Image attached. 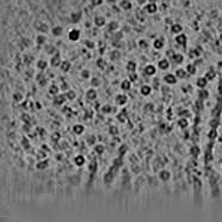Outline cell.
<instances>
[{
    "instance_id": "cell-60",
    "label": "cell",
    "mask_w": 222,
    "mask_h": 222,
    "mask_svg": "<svg viewBox=\"0 0 222 222\" xmlns=\"http://www.w3.org/2000/svg\"><path fill=\"white\" fill-rule=\"evenodd\" d=\"M135 1H136L138 5H141V6H144V5L148 2V0H135Z\"/></svg>"
},
{
    "instance_id": "cell-58",
    "label": "cell",
    "mask_w": 222,
    "mask_h": 222,
    "mask_svg": "<svg viewBox=\"0 0 222 222\" xmlns=\"http://www.w3.org/2000/svg\"><path fill=\"white\" fill-rule=\"evenodd\" d=\"M165 23H166L167 25H172V24H173V19H172L171 17H166V18H165Z\"/></svg>"
},
{
    "instance_id": "cell-37",
    "label": "cell",
    "mask_w": 222,
    "mask_h": 222,
    "mask_svg": "<svg viewBox=\"0 0 222 222\" xmlns=\"http://www.w3.org/2000/svg\"><path fill=\"white\" fill-rule=\"evenodd\" d=\"M102 112L103 114H105V115H109L110 112H112L114 111V108L110 105V104H104V105H102Z\"/></svg>"
},
{
    "instance_id": "cell-44",
    "label": "cell",
    "mask_w": 222,
    "mask_h": 222,
    "mask_svg": "<svg viewBox=\"0 0 222 222\" xmlns=\"http://www.w3.org/2000/svg\"><path fill=\"white\" fill-rule=\"evenodd\" d=\"M127 152H128V146H127V144H121V146L118 147V155H120V157L126 155Z\"/></svg>"
},
{
    "instance_id": "cell-47",
    "label": "cell",
    "mask_w": 222,
    "mask_h": 222,
    "mask_svg": "<svg viewBox=\"0 0 222 222\" xmlns=\"http://www.w3.org/2000/svg\"><path fill=\"white\" fill-rule=\"evenodd\" d=\"M12 97H13V100H14L16 103H20V102L23 100V98H24V97H23V94H22V93H19V92L13 93V96H12Z\"/></svg>"
},
{
    "instance_id": "cell-10",
    "label": "cell",
    "mask_w": 222,
    "mask_h": 222,
    "mask_svg": "<svg viewBox=\"0 0 222 222\" xmlns=\"http://www.w3.org/2000/svg\"><path fill=\"white\" fill-rule=\"evenodd\" d=\"M175 41H176V43H177L178 45L185 48V47L187 45V36H186L184 32L178 34V35H176V37H175Z\"/></svg>"
},
{
    "instance_id": "cell-35",
    "label": "cell",
    "mask_w": 222,
    "mask_h": 222,
    "mask_svg": "<svg viewBox=\"0 0 222 222\" xmlns=\"http://www.w3.org/2000/svg\"><path fill=\"white\" fill-rule=\"evenodd\" d=\"M108 29L110 32H116L120 29V24L117 22H110V23H108Z\"/></svg>"
},
{
    "instance_id": "cell-55",
    "label": "cell",
    "mask_w": 222,
    "mask_h": 222,
    "mask_svg": "<svg viewBox=\"0 0 222 222\" xmlns=\"http://www.w3.org/2000/svg\"><path fill=\"white\" fill-rule=\"evenodd\" d=\"M120 57H121V53H120L118 50H115V51L111 53V60H114V59H120Z\"/></svg>"
},
{
    "instance_id": "cell-18",
    "label": "cell",
    "mask_w": 222,
    "mask_h": 222,
    "mask_svg": "<svg viewBox=\"0 0 222 222\" xmlns=\"http://www.w3.org/2000/svg\"><path fill=\"white\" fill-rule=\"evenodd\" d=\"M152 91H153V86H151V85H148V84H144V85H142V86L140 87V93H141V96H143V97L151 96Z\"/></svg>"
},
{
    "instance_id": "cell-42",
    "label": "cell",
    "mask_w": 222,
    "mask_h": 222,
    "mask_svg": "<svg viewBox=\"0 0 222 222\" xmlns=\"http://www.w3.org/2000/svg\"><path fill=\"white\" fill-rule=\"evenodd\" d=\"M93 149H94V152L97 153V154H103L104 153V151H105V147L102 144V143H98V144H94V147H93Z\"/></svg>"
},
{
    "instance_id": "cell-52",
    "label": "cell",
    "mask_w": 222,
    "mask_h": 222,
    "mask_svg": "<svg viewBox=\"0 0 222 222\" xmlns=\"http://www.w3.org/2000/svg\"><path fill=\"white\" fill-rule=\"evenodd\" d=\"M109 132H110V134L112 135V136H116V135H118V128L117 127H115V126H111L110 128H109Z\"/></svg>"
},
{
    "instance_id": "cell-9",
    "label": "cell",
    "mask_w": 222,
    "mask_h": 222,
    "mask_svg": "<svg viewBox=\"0 0 222 222\" xmlns=\"http://www.w3.org/2000/svg\"><path fill=\"white\" fill-rule=\"evenodd\" d=\"M158 178H159L160 181L167 183V181L171 180L172 175H171V172H170L169 170H161V171H159V173H158Z\"/></svg>"
},
{
    "instance_id": "cell-40",
    "label": "cell",
    "mask_w": 222,
    "mask_h": 222,
    "mask_svg": "<svg viewBox=\"0 0 222 222\" xmlns=\"http://www.w3.org/2000/svg\"><path fill=\"white\" fill-rule=\"evenodd\" d=\"M65 96H66L67 100H74V99L77 98V93H75L73 90H68V91L65 93Z\"/></svg>"
},
{
    "instance_id": "cell-19",
    "label": "cell",
    "mask_w": 222,
    "mask_h": 222,
    "mask_svg": "<svg viewBox=\"0 0 222 222\" xmlns=\"http://www.w3.org/2000/svg\"><path fill=\"white\" fill-rule=\"evenodd\" d=\"M50 32L54 37H61L63 35V28L61 25H55L50 29Z\"/></svg>"
},
{
    "instance_id": "cell-6",
    "label": "cell",
    "mask_w": 222,
    "mask_h": 222,
    "mask_svg": "<svg viewBox=\"0 0 222 222\" xmlns=\"http://www.w3.org/2000/svg\"><path fill=\"white\" fill-rule=\"evenodd\" d=\"M128 96L126 94V93H117L116 96H115V103L118 105V106H124V105H127V103H128Z\"/></svg>"
},
{
    "instance_id": "cell-14",
    "label": "cell",
    "mask_w": 222,
    "mask_h": 222,
    "mask_svg": "<svg viewBox=\"0 0 222 222\" xmlns=\"http://www.w3.org/2000/svg\"><path fill=\"white\" fill-rule=\"evenodd\" d=\"M118 7L123 11H130L133 8V2H132V0H120Z\"/></svg>"
},
{
    "instance_id": "cell-43",
    "label": "cell",
    "mask_w": 222,
    "mask_h": 222,
    "mask_svg": "<svg viewBox=\"0 0 222 222\" xmlns=\"http://www.w3.org/2000/svg\"><path fill=\"white\" fill-rule=\"evenodd\" d=\"M137 45H138V48H140V49H147V48L149 47L148 41H147V40H144V38L138 40V41H137Z\"/></svg>"
},
{
    "instance_id": "cell-17",
    "label": "cell",
    "mask_w": 222,
    "mask_h": 222,
    "mask_svg": "<svg viewBox=\"0 0 222 222\" xmlns=\"http://www.w3.org/2000/svg\"><path fill=\"white\" fill-rule=\"evenodd\" d=\"M175 74L177 75V78L179 80H184V79H186L187 78V75H189V73H187V71H186V68H183V67H179L176 69V72H175Z\"/></svg>"
},
{
    "instance_id": "cell-30",
    "label": "cell",
    "mask_w": 222,
    "mask_h": 222,
    "mask_svg": "<svg viewBox=\"0 0 222 222\" xmlns=\"http://www.w3.org/2000/svg\"><path fill=\"white\" fill-rule=\"evenodd\" d=\"M96 66H97V68H99L100 71H104V69H106V67H108V62H106L103 57H99V59L96 61Z\"/></svg>"
},
{
    "instance_id": "cell-5",
    "label": "cell",
    "mask_w": 222,
    "mask_h": 222,
    "mask_svg": "<svg viewBox=\"0 0 222 222\" xmlns=\"http://www.w3.org/2000/svg\"><path fill=\"white\" fill-rule=\"evenodd\" d=\"M158 69H159L158 66H155V65H153V63H148V65L144 66L143 73H144L147 77H154V75L157 74Z\"/></svg>"
},
{
    "instance_id": "cell-38",
    "label": "cell",
    "mask_w": 222,
    "mask_h": 222,
    "mask_svg": "<svg viewBox=\"0 0 222 222\" xmlns=\"http://www.w3.org/2000/svg\"><path fill=\"white\" fill-rule=\"evenodd\" d=\"M36 29L38 30V32H42V34H45L49 30V28L45 23H38V25H36Z\"/></svg>"
},
{
    "instance_id": "cell-12",
    "label": "cell",
    "mask_w": 222,
    "mask_h": 222,
    "mask_svg": "<svg viewBox=\"0 0 222 222\" xmlns=\"http://www.w3.org/2000/svg\"><path fill=\"white\" fill-rule=\"evenodd\" d=\"M158 68L159 69H161V71H167L169 68H170V66H171V63H170V60L167 59V57H163V59H160L159 61H158Z\"/></svg>"
},
{
    "instance_id": "cell-15",
    "label": "cell",
    "mask_w": 222,
    "mask_h": 222,
    "mask_svg": "<svg viewBox=\"0 0 222 222\" xmlns=\"http://www.w3.org/2000/svg\"><path fill=\"white\" fill-rule=\"evenodd\" d=\"M73 163H74V165H75L77 167H83V166L86 164V158H85L84 155H81V154H78V155L74 157Z\"/></svg>"
},
{
    "instance_id": "cell-26",
    "label": "cell",
    "mask_w": 222,
    "mask_h": 222,
    "mask_svg": "<svg viewBox=\"0 0 222 222\" xmlns=\"http://www.w3.org/2000/svg\"><path fill=\"white\" fill-rule=\"evenodd\" d=\"M171 60H172L176 65H181V63L184 62L185 57H184V55H183V54H180V53H175V54L172 55Z\"/></svg>"
},
{
    "instance_id": "cell-2",
    "label": "cell",
    "mask_w": 222,
    "mask_h": 222,
    "mask_svg": "<svg viewBox=\"0 0 222 222\" xmlns=\"http://www.w3.org/2000/svg\"><path fill=\"white\" fill-rule=\"evenodd\" d=\"M83 17H84L83 11H80V10L73 11V12H71V14H69V22H71L72 24H78V23H80V22L83 20Z\"/></svg>"
},
{
    "instance_id": "cell-59",
    "label": "cell",
    "mask_w": 222,
    "mask_h": 222,
    "mask_svg": "<svg viewBox=\"0 0 222 222\" xmlns=\"http://www.w3.org/2000/svg\"><path fill=\"white\" fill-rule=\"evenodd\" d=\"M216 124H217V122H216L215 120H211V121L209 122V126H210L213 129H216Z\"/></svg>"
},
{
    "instance_id": "cell-23",
    "label": "cell",
    "mask_w": 222,
    "mask_h": 222,
    "mask_svg": "<svg viewBox=\"0 0 222 222\" xmlns=\"http://www.w3.org/2000/svg\"><path fill=\"white\" fill-rule=\"evenodd\" d=\"M63 73H67V72H69L71 69H72V63H71V61H68V60H62V62H61V65H60V67H59Z\"/></svg>"
},
{
    "instance_id": "cell-46",
    "label": "cell",
    "mask_w": 222,
    "mask_h": 222,
    "mask_svg": "<svg viewBox=\"0 0 222 222\" xmlns=\"http://www.w3.org/2000/svg\"><path fill=\"white\" fill-rule=\"evenodd\" d=\"M208 96H209V93H208V91L205 89H199L198 91V97L199 98H202V99H207L208 98Z\"/></svg>"
},
{
    "instance_id": "cell-56",
    "label": "cell",
    "mask_w": 222,
    "mask_h": 222,
    "mask_svg": "<svg viewBox=\"0 0 222 222\" xmlns=\"http://www.w3.org/2000/svg\"><path fill=\"white\" fill-rule=\"evenodd\" d=\"M84 44L86 45L89 49H92L93 47H94V43L93 42H91V40H85V42H84Z\"/></svg>"
},
{
    "instance_id": "cell-39",
    "label": "cell",
    "mask_w": 222,
    "mask_h": 222,
    "mask_svg": "<svg viewBox=\"0 0 222 222\" xmlns=\"http://www.w3.org/2000/svg\"><path fill=\"white\" fill-rule=\"evenodd\" d=\"M205 78H207L209 81H210V80H214V79L216 78V72H215V69H209V71H207Z\"/></svg>"
},
{
    "instance_id": "cell-31",
    "label": "cell",
    "mask_w": 222,
    "mask_h": 222,
    "mask_svg": "<svg viewBox=\"0 0 222 222\" xmlns=\"http://www.w3.org/2000/svg\"><path fill=\"white\" fill-rule=\"evenodd\" d=\"M66 100H67V98H66L65 94H57V96H55L54 104H55V105H62Z\"/></svg>"
},
{
    "instance_id": "cell-54",
    "label": "cell",
    "mask_w": 222,
    "mask_h": 222,
    "mask_svg": "<svg viewBox=\"0 0 222 222\" xmlns=\"http://www.w3.org/2000/svg\"><path fill=\"white\" fill-rule=\"evenodd\" d=\"M160 89H161V93H163V94H169V93L171 92L170 85H167V84H166V86H161Z\"/></svg>"
},
{
    "instance_id": "cell-49",
    "label": "cell",
    "mask_w": 222,
    "mask_h": 222,
    "mask_svg": "<svg viewBox=\"0 0 222 222\" xmlns=\"http://www.w3.org/2000/svg\"><path fill=\"white\" fill-rule=\"evenodd\" d=\"M104 4V0H90V5L92 7H99Z\"/></svg>"
},
{
    "instance_id": "cell-57",
    "label": "cell",
    "mask_w": 222,
    "mask_h": 222,
    "mask_svg": "<svg viewBox=\"0 0 222 222\" xmlns=\"http://www.w3.org/2000/svg\"><path fill=\"white\" fill-rule=\"evenodd\" d=\"M153 89H157V87H159V84H160V80H159V78H154L153 79Z\"/></svg>"
},
{
    "instance_id": "cell-62",
    "label": "cell",
    "mask_w": 222,
    "mask_h": 222,
    "mask_svg": "<svg viewBox=\"0 0 222 222\" xmlns=\"http://www.w3.org/2000/svg\"><path fill=\"white\" fill-rule=\"evenodd\" d=\"M36 106H37V109H38V110H40V109H42V108H41V104H40V103H36Z\"/></svg>"
},
{
    "instance_id": "cell-53",
    "label": "cell",
    "mask_w": 222,
    "mask_h": 222,
    "mask_svg": "<svg viewBox=\"0 0 222 222\" xmlns=\"http://www.w3.org/2000/svg\"><path fill=\"white\" fill-rule=\"evenodd\" d=\"M144 110L148 112H152L154 110V104L153 103H146L144 104Z\"/></svg>"
},
{
    "instance_id": "cell-34",
    "label": "cell",
    "mask_w": 222,
    "mask_h": 222,
    "mask_svg": "<svg viewBox=\"0 0 222 222\" xmlns=\"http://www.w3.org/2000/svg\"><path fill=\"white\" fill-rule=\"evenodd\" d=\"M185 68H186V71H187L189 75H195V74L197 73V67H196V65H195V63H187Z\"/></svg>"
},
{
    "instance_id": "cell-33",
    "label": "cell",
    "mask_w": 222,
    "mask_h": 222,
    "mask_svg": "<svg viewBox=\"0 0 222 222\" xmlns=\"http://www.w3.org/2000/svg\"><path fill=\"white\" fill-rule=\"evenodd\" d=\"M47 67H48V61H45V60H38L37 63H36V68H37L40 72L45 71Z\"/></svg>"
},
{
    "instance_id": "cell-25",
    "label": "cell",
    "mask_w": 222,
    "mask_h": 222,
    "mask_svg": "<svg viewBox=\"0 0 222 222\" xmlns=\"http://www.w3.org/2000/svg\"><path fill=\"white\" fill-rule=\"evenodd\" d=\"M126 69H127V72H128V73L136 72V69H137V63H136V61H134V60H129V61L126 63Z\"/></svg>"
},
{
    "instance_id": "cell-8",
    "label": "cell",
    "mask_w": 222,
    "mask_h": 222,
    "mask_svg": "<svg viewBox=\"0 0 222 222\" xmlns=\"http://www.w3.org/2000/svg\"><path fill=\"white\" fill-rule=\"evenodd\" d=\"M93 25L97 28H104L108 25V20L104 16H96L93 18Z\"/></svg>"
},
{
    "instance_id": "cell-48",
    "label": "cell",
    "mask_w": 222,
    "mask_h": 222,
    "mask_svg": "<svg viewBox=\"0 0 222 222\" xmlns=\"http://www.w3.org/2000/svg\"><path fill=\"white\" fill-rule=\"evenodd\" d=\"M80 77H81V78H83V79H85V80H86V79H91V72H90L89 69H83V71H81V73H80Z\"/></svg>"
},
{
    "instance_id": "cell-28",
    "label": "cell",
    "mask_w": 222,
    "mask_h": 222,
    "mask_svg": "<svg viewBox=\"0 0 222 222\" xmlns=\"http://www.w3.org/2000/svg\"><path fill=\"white\" fill-rule=\"evenodd\" d=\"M48 166H49V163H48V160H45V159L38 160L37 164H36V169H37L38 171H44V170L48 169Z\"/></svg>"
},
{
    "instance_id": "cell-13",
    "label": "cell",
    "mask_w": 222,
    "mask_h": 222,
    "mask_svg": "<svg viewBox=\"0 0 222 222\" xmlns=\"http://www.w3.org/2000/svg\"><path fill=\"white\" fill-rule=\"evenodd\" d=\"M35 42H36V44L38 45V47H44V45L48 43V37H47L45 34L40 32V34L35 37Z\"/></svg>"
},
{
    "instance_id": "cell-22",
    "label": "cell",
    "mask_w": 222,
    "mask_h": 222,
    "mask_svg": "<svg viewBox=\"0 0 222 222\" xmlns=\"http://www.w3.org/2000/svg\"><path fill=\"white\" fill-rule=\"evenodd\" d=\"M132 81L129 80V79H124V80H122L121 81V84H120V89L122 90L123 92H128V91H130L132 90Z\"/></svg>"
},
{
    "instance_id": "cell-51",
    "label": "cell",
    "mask_w": 222,
    "mask_h": 222,
    "mask_svg": "<svg viewBox=\"0 0 222 222\" xmlns=\"http://www.w3.org/2000/svg\"><path fill=\"white\" fill-rule=\"evenodd\" d=\"M128 79H129L132 83H135V81H137V79H138V74H137L136 72L129 73V75H128Z\"/></svg>"
},
{
    "instance_id": "cell-27",
    "label": "cell",
    "mask_w": 222,
    "mask_h": 222,
    "mask_svg": "<svg viewBox=\"0 0 222 222\" xmlns=\"http://www.w3.org/2000/svg\"><path fill=\"white\" fill-rule=\"evenodd\" d=\"M177 126L180 129H186L189 127V120L186 117H179L177 121Z\"/></svg>"
},
{
    "instance_id": "cell-1",
    "label": "cell",
    "mask_w": 222,
    "mask_h": 222,
    "mask_svg": "<svg viewBox=\"0 0 222 222\" xmlns=\"http://www.w3.org/2000/svg\"><path fill=\"white\" fill-rule=\"evenodd\" d=\"M67 37H68V40L71 42H78L81 38V30L80 29H77V28H72L68 31Z\"/></svg>"
},
{
    "instance_id": "cell-50",
    "label": "cell",
    "mask_w": 222,
    "mask_h": 222,
    "mask_svg": "<svg viewBox=\"0 0 222 222\" xmlns=\"http://www.w3.org/2000/svg\"><path fill=\"white\" fill-rule=\"evenodd\" d=\"M217 132H216V129H210V132L208 133V137H209V140H215V138H217Z\"/></svg>"
},
{
    "instance_id": "cell-7",
    "label": "cell",
    "mask_w": 222,
    "mask_h": 222,
    "mask_svg": "<svg viewBox=\"0 0 222 222\" xmlns=\"http://www.w3.org/2000/svg\"><path fill=\"white\" fill-rule=\"evenodd\" d=\"M61 62H62V59H61L60 53H56V54L51 55V57H50V60H49V65H50L51 67H54V68L60 67Z\"/></svg>"
},
{
    "instance_id": "cell-32",
    "label": "cell",
    "mask_w": 222,
    "mask_h": 222,
    "mask_svg": "<svg viewBox=\"0 0 222 222\" xmlns=\"http://www.w3.org/2000/svg\"><path fill=\"white\" fill-rule=\"evenodd\" d=\"M73 133L75 134V135H81V134H84V132H85V127L83 126V124H74L73 126Z\"/></svg>"
},
{
    "instance_id": "cell-16",
    "label": "cell",
    "mask_w": 222,
    "mask_h": 222,
    "mask_svg": "<svg viewBox=\"0 0 222 222\" xmlns=\"http://www.w3.org/2000/svg\"><path fill=\"white\" fill-rule=\"evenodd\" d=\"M85 97H86V99L87 100H96L97 98H98V92H97V90L94 89V87H91L86 91V93H85Z\"/></svg>"
},
{
    "instance_id": "cell-20",
    "label": "cell",
    "mask_w": 222,
    "mask_h": 222,
    "mask_svg": "<svg viewBox=\"0 0 222 222\" xmlns=\"http://www.w3.org/2000/svg\"><path fill=\"white\" fill-rule=\"evenodd\" d=\"M208 81H209V80L205 78V75H204V77L197 78V79H196V86H197V89H205L207 85H208Z\"/></svg>"
},
{
    "instance_id": "cell-21",
    "label": "cell",
    "mask_w": 222,
    "mask_h": 222,
    "mask_svg": "<svg viewBox=\"0 0 222 222\" xmlns=\"http://www.w3.org/2000/svg\"><path fill=\"white\" fill-rule=\"evenodd\" d=\"M43 50H44V53L47 55H54V54H56V53H59L57 51V48L55 47L54 44H49V43H47V44L43 47Z\"/></svg>"
},
{
    "instance_id": "cell-63",
    "label": "cell",
    "mask_w": 222,
    "mask_h": 222,
    "mask_svg": "<svg viewBox=\"0 0 222 222\" xmlns=\"http://www.w3.org/2000/svg\"><path fill=\"white\" fill-rule=\"evenodd\" d=\"M148 2H159V0H148Z\"/></svg>"
},
{
    "instance_id": "cell-29",
    "label": "cell",
    "mask_w": 222,
    "mask_h": 222,
    "mask_svg": "<svg viewBox=\"0 0 222 222\" xmlns=\"http://www.w3.org/2000/svg\"><path fill=\"white\" fill-rule=\"evenodd\" d=\"M48 93L51 94V96H57L60 93V86H57L56 84H51L49 87H48Z\"/></svg>"
},
{
    "instance_id": "cell-41",
    "label": "cell",
    "mask_w": 222,
    "mask_h": 222,
    "mask_svg": "<svg viewBox=\"0 0 222 222\" xmlns=\"http://www.w3.org/2000/svg\"><path fill=\"white\" fill-rule=\"evenodd\" d=\"M190 154H191L192 157H198V155L201 154L199 147H198V146H191V148H190Z\"/></svg>"
},
{
    "instance_id": "cell-61",
    "label": "cell",
    "mask_w": 222,
    "mask_h": 222,
    "mask_svg": "<svg viewBox=\"0 0 222 222\" xmlns=\"http://www.w3.org/2000/svg\"><path fill=\"white\" fill-rule=\"evenodd\" d=\"M44 78L45 77L42 74V73H40V74H37V75H36V80H37V81H40V80H42V79H44Z\"/></svg>"
},
{
    "instance_id": "cell-24",
    "label": "cell",
    "mask_w": 222,
    "mask_h": 222,
    "mask_svg": "<svg viewBox=\"0 0 222 222\" xmlns=\"http://www.w3.org/2000/svg\"><path fill=\"white\" fill-rule=\"evenodd\" d=\"M170 32L173 34V35H178V34H181L183 32V26L178 23H173L172 25H170Z\"/></svg>"
},
{
    "instance_id": "cell-11",
    "label": "cell",
    "mask_w": 222,
    "mask_h": 222,
    "mask_svg": "<svg viewBox=\"0 0 222 222\" xmlns=\"http://www.w3.org/2000/svg\"><path fill=\"white\" fill-rule=\"evenodd\" d=\"M153 48L155 50H161L165 48V38L164 37H157L153 40Z\"/></svg>"
},
{
    "instance_id": "cell-4",
    "label": "cell",
    "mask_w": 222,
    "mask_h": 222,
    "mask_svg": "<svg viewBox=\"0 0 222 222\" xmlns=\"http://www.w3.org/2000/svg\"><path fill=\"white\" fill-rule=\"evenodd\" d=\"M143 10H144V12L147 13V14H155V13H158V11H159V6H158V4L157 2H147L144 6H143Z\"/></svg>"
},
{
    "instance_id": "cell-45",
    "label": "cell",
    "mask_w": 222,
    "mask_h": 222,
    "mask_svg": "<svg viewBox=\"0 0 222 222\" xmlns=\"http://www.w3.org/2000/svg\"><path fill=\"white\" fill-rule=\"evenodd\" d=\"M117 121H118V122H121V123H124V122L127 121V115L124 114V110H123V111H121V112L117 115Z\"/></svg>"
},
{
    "instance_id": "cell-36",
    "label": "cell",
    "mask_w": 222,
    "mask_h": 222,
    "mask_svg": "<svg viewBox=\"0 0 222 222\" xmlns=\"http://www.w3.org/2000/svg\"><path fill=\"white\" fill-rule=\"evenodd\" d=\"M90 85H91V87H94V89L99 87V86H100V79L97 78V77H91V79H90Z\"/></svg>"
},
{
    "instance_id": "cell-3",
    "label": "cell",
    "mask_w": 222,
    "mask_h": 222,
    "mask_svg": "<svg viewBox=\"0 0 222 222\" xmlns=\"http://www.w3.org/2000/svg\"><path fill=\"white\" fill-rule=\"evenodd\" d=\"M163 80H164L165 84H167L170 86H173V85H177L179 79H178L177 75L175 73H166L164 75V78H163Z\"/></svg>"
}]
</instances>
